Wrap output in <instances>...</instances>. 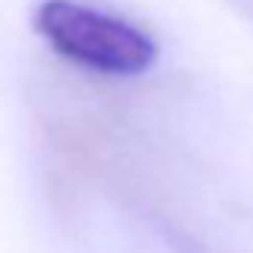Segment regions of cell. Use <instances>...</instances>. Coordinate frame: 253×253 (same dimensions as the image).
Masks as SVG:
<instances>
[{
    "instance_id": "cell-1",
    "label": "cell",
    "mask_w": 253,
    "mask_h": 253,
    "mask_svg": "<svg viewBox=\"0 0 253 253\" xmlns=\"http://www.w3.org/2000/svg\"><path fill=\"white\" fill-rule=\"evenodd\" d=\"M33 27L57 57L95 75L137 78L158 60L155 39L137 24L78 0H42Z\"/></svg>"
}]
</instances>
